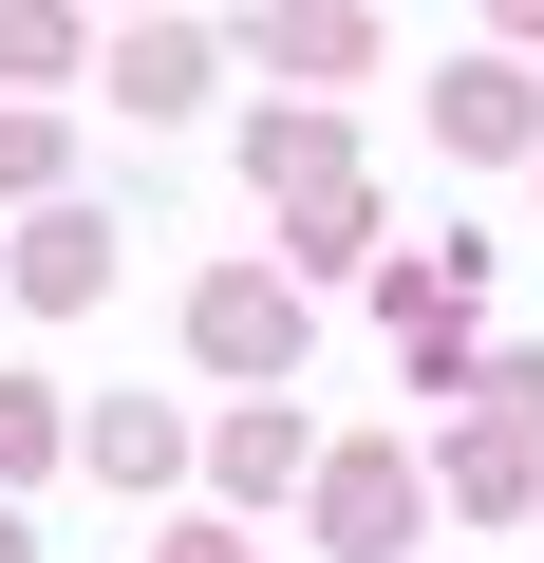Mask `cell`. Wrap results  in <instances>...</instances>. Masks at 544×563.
I'll use <instances>...</instances> for the list:
<instances>
[{"label": "cell", "instance_id": "1", "mask_svg": "<svg viewBox=\"0 0 544 563\" xmlns=\"http://www.w3.org/2000/svg\"><path fill=\"white\" fill-rule=\"evenodd\" d=\"M95 282H113V207H57V225L20 244V301H38V320H76Z\"/></svg>", "mask_w": 544, "mask_h": 563}, {"label": "cell", "instance_id": "2", "mask_svg": "<svg viewBox=\"0 0 544 563\" xmlns=\"http://www.w3.org/2000/svg\"><path fill=\"white\" fill-rule=\"evenodd\" d=\"M207 357L225 376H282L301 357V301H282V282H207Z\"/></svg>", "mask_w": 544, "mask_h": 563}, {"label": "cell", "instance_id": "3", "mask_svg": "<svg viewBox=\"0 0 544 563\" xmlns=\"http://www.w3.org/2000/svg\"><path fill=\"white\" fill-rule=\"evenodd\" d=\"M301 488V413L263 395V413H225V507H282Z\"/></svg>", "mask_w": 544, "mask_h": 563}, {"label": "cell", "instance_id": "4", "mask_svg": "<svg viewBox=\"0 0 544 563\" xmlns=\"http://www.w3.org/2000/svg\"><path fill=\"white\" fill-rule=\"evenodd\" d=\"M169 432H188L169 395H95V470L113 488H169Z\"/></svg>", "mask_w": 544, "mask_h": 563}, {"label": "cell", "instance_id": "5", "mask_svg": "<svg viewBox=\"0 0 544 563\" xmlns=\"http://www.w3.org/2000/svg\"><path fill=\"white\" fill-rule=\"evenodd\" d=\"M320 526H338V544H395V526H413V470H395V451L320 470Z\"/></svg>", "mask_w": 544, "mask_h": 563}, {"label": "cell", "instance_id": "6", "mask_svg": "<svg viewBox=\"0 0 544 563\" xmlns=\"http://www.w3.org/2000/svg\"><path fill=\"white\" fill-rule=\"evenodd\" d=\"M263 57H301V76H357V0H301V20H263Z\"/></svg>", "mask_w": 544, "mask_h": 563}, {"label": "cell", "instance_id": "7", "mask_svg": "<svg viewBox=\"0 0 544 563\" xmlns=\"http://www.w3.org/2000/svg\"><path fill=\"white\" fill-rule=\"evenodd\" d=\"M451 151H525V95L507 76H451Z\"/></svg>", "mask_w": 544, "mask_h": 563}, {"label": "cell", "instance_id": "8", "mask_svg": "<svg viewBox=\"0 0 544 563\" xmlns=\"http://www.w3.org/2000/svg\"><path fill=\"white\" fill-rule=\"evenodd\" d=\"M38 451H57V395H38V376H0V470H38Z\"/></svg>", "mask_w": 544, "mask_h": 563}, {"label": "cell", "instance_id": "9", "mask_svg": "<svg viewBox=\"0 0 544 563\" xmlns=\"http://www.w3.org/2000/svg\"><path fill=\"white\" fill-rule=\"evenodd\" d=\"M0 188H57V113H0Z\"/></svg>", "mask_w": 544, "mask_h": 563}, {"label": "cell", "instance_id": "10", "mask_svg": "<svg viewBox=\"0 0 544 563\" xmlns=\"http://www.w3.org/2000/svg\"><path fill=\"white\" fill-rule=\"evenodd\" d=\"M169 563H244V544H225V526H188V544H169Z\"/></svg>", "mask_w": 544, "mask_h": 563}, {"label": "cell", "instance_id": "11", "mask_svg": "<svg viewBox=\"0 0 544 563\" xmlns=\"http://www.w3.org/2000/svg\"><path fill=\"white\" fill-rule=\"evenodd\" d=\"M488 20H507V38H544V0H488Z\"/></svg>", "mask_w": 544, "mask_h": 563}, {"label": "cell", "instance_id": "12", "mask_svg": "<svg viewBox=\"0 0 544 563\" xmlns=\"http://www.w3.org/2000/svg\"><path fill=\"white\" fill-rule=\"evenodd\" d=\"M0 563H38V544H20V526H0Z\"/></svg>", "mask_w": 544, "mask_h": 563}]
</instances>
